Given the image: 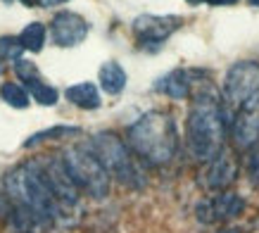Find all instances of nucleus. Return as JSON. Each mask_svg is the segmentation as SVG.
<instances>
[{
  "label": "nucleus",
  "mask_w": 259,
  "mask_h": 233,
  "mask_svg": "<svg viewBox=\"0 0 259 233\" xmlns=\"http://www.w3.org/2000/svg\"><path fill=\"white\" fill-rule=\"evenodd\" d=\"M226 116L212 93H200L186 124V148L197 162H212L224 150Z\"/></svg>",
  "instance_id": "nucleus-1"
},
{
  "label": "nucleus",
  "mask_w": 259,
  "mask_h": 233,
  "mask_svg": "<svg viewBox=\"0 0 259 233\" xmlns=\"http://www.w3.org/2000/svg\"><path fill=\"white\" fill-rule=\"evenodd\" d=\"M5 190H8L10 200L15 202V207L26 210L36 219L38 226L53 224V219L60 212V205L55 202L46 179H43V169L40 162H26L19 164L8 174L5 179Z\"/></svg>",
  "instance_id": "nucleus-2"
},
{
  "label": "nucleus",
  "mask_w": 259,
  "mask_h": 233,
  "mask_svg": "<svg viewBox=\"0 0 259 233\" xmlns=\"http://www.w3.org/2000/svg\"><path fill=\"white\" fill-rule=\"evenodd\" d=\"M128 145L150 164H169L179 150L176 122L166 112H148L128 126Z\"/></svg>",
  "instance_id": "nucleus-3"
},
{
  "label": "nucleus",
  "mask_w": 259,
  "mask_h": 233,
  "mask_svg": "<svg viewBox=\"0 0 259 233\" xmlns=\"http://www.w3.org/2000/svg\"><path fill=\"white\" fill-rule=\"evenodd\" d=\"M91 150H93V155L98 157V162L105 167V171H107L110 176H114L119 183L131 186V188H141L143 183H145L143 171L138 169V164L134 162L128 148L121 143L119 136H114V133H110V131L98 133V136H93Z\"/></svg>",
  "instance_id": "nucleus-4"
},
{
  "label": "nucleus",
  "mask_w": 259,
  "mask_h": 233,
  "mask_svg": "<svg viewBox=\"0 0 259 233\" xmlns=\"http://www.w3.org/2000/svg\"><path fill=\"white\" fill-rule=\"evenodd\" d=\"M62 164L67 174L71 176V181H74V186L79 190H86L91 198L102 200L110 193V174L98 162V157L93 155L91 148L69 145L62 152Z\"/></svg>",
  "instance_id": "nucleus-5"
},
{
  "label": "nucleus",
  "mask_w": 259,
  "mask_h": 233,
  "mask_svg": "<svg viewBox=\"0 0 259 233\" xmlns=\"http://www.w3.org/2000/svg\"><path fill=\"white\" fill-rule=\"evenodd\" d=\"M245 107H259V62L250 60L233 64L221 86L224 116H233Z\"/></svg>",
  "instance_id": "nucleus-6"
},
{
  "label": "nucleus",
  "mask_w": 259,
  "mask_h": 233,
  "mask_svg": "<svg viewBox=\"0 0 259 233\" xmlns=\"http://www.w3.org/2000/svg\"><path fill=\"white\" fill-rule=\"evenodd\" d=\"M183 19L174 15H141L134 22V33L143 46H159L176 29H181Z\"/></svg>",
  "instance_id": "nucleus-7"
},
{
  "label": "nucleus",
  "mask_w": 259,
  "mask_h": 233,
  "mask_svg": "<svg viewBox=\"0 0 259 233\" xmlns=\"http://www.w3.org/2000/svg\"><path fill=\"white\" fill-rule=\"evenodd\" d=\"M40 169H43V179L60 207H74L79 202V188L74 186L62 160H50V162L40 164Z\"/></svg>",
  "instance_id": "nucleus-8"
},
{
  "label": "nucleus",
  "mask_w": 259,
  "mask_h": 233,
  "mask_svg": "<svg viewBox=\"0 0 259 233\" xmlns=\"http://www.w3.org/2000/svg\"><path fill=\"white\" fill-rule=\"evenodd\" d=\"M50 33L60 48H74L88 36V22L76 12H60L50 22Z\"/></svg>",
  "instance_id": "nucleus-9"
},
{
  "label": "nucleus",
  "mask_w": 259,
  "mask_h": 233,
  "mask_svg": "<svg viewBox=\"0 0 259 233\" xmlns=\"http://www.w3.org/2000/svg\"><path fill=\"white\" fill-rule=\"evenodd\" d=\"M245 202L240 195L236 193H219L212 200H204L197 205V219L204 224H212V221H221V219H233L238 214H243Z\"/></svg>",
  "instance_id": "nucleus-10"
},
{
  "label": "nucleus",
  "mask_w": 259,
  "mask_h": 233,
  "mask_svg": "<svg viewBox=\"0 0 259 233\" xmlns=\"http://www.w3.org/2000/svg\"><path fill=\"white\" fill-rule=\"evenodd\" d=\"M231 129L238 148H254L259 143V107L238 109L231 116Z\"/></svg>",
  "instance_id": "nucleus-11"
},
{
  "label": "nucleus",
  "mask_w": 259,
  "mask_h": 233,
  "mask_svg": "<svg viewBox=\"0 0 259 233\" xmlns=\"http://www.w3.org/2000/svg\"><path fill=\"white\" fill-rule=\"evenodd\" d=\"M238 176V164L233 160L231 152L226 150H221L219 155L214 157L209 167H207V174H204V186L209 188V190H219L224 193Z\"/></svg>",
  "instance_id": "nucleus-12"
},
{
  "label": "nucleus",
  "mask_w": 259,
  "mask_h": 233,
  "mask_svg": "<svg viewBox=\"0 0 259 233\" xmlns=\"http://www.w3.org/2000/svg\"><path fill=\"white\" fill-rule=\"evenodd\" d=\"M193 71L188 69H174L166 76H162L157 81V91L159 93L169 95L174 100H183L190 95V86H193Z\"/></svg>",
  "instance_id": "nucleus-13"
},
{
  "label": "nucleus",
  "mask_w": 259,
  "mask_h": 233,
  "mask_svg": "<svg viewBox=\"0 0 259 233\" xmlns=\"http://www.w3.org/2000/svg\"><path fill=\"white\" fill-rule=\"evenodd\" d=\"M64 95H67V100H69L71 105H76V107H81V109L100 107V93H98V86L91 84V81L69 86Z\"/></svg>",
  "instance_id": "nucleus-14"
},
{
  "label": "nucleus",
  "mask_w": 259,
  "mask_h": 233,
  "mask_svg": "<svg viewBox=\"0 0 259 233\" xmlns=\"http://www.w3.org/2000/svg\"><path fill=\"white\" fill-rule=\"evenodd\" d=\"M100 86L105 93L117 95L126 88V71L117 62H105L100 69Z\"/></svg>",
  "instance_id": "nucleus-15"
},
{
  "label": "nucleus",
  "mask_w": 259,
  "mask_h": 233,
  "mask_svg": "<svg viewBox=\"0 0 259 233\" xmlns=\"http://www.w3.org/2000/svg\"><path fill=\"white\" fill-rule=\"evenodd\" d=\"M19 41H22L24 50H31V53H40V50H43V43H46V26H43L40 22L29 24V26H26V29L22 31Z\"/></svg>",
  "instance_id": "nucleus-16"
},
{
  "label": "nucleus",
  "mask_w": 259,
  "mask_h": 233,
  "mask_svg": "<svg viewBox=\"0 0 259 233\" xmlns=\"http://www.w3.org/2000/svg\"><path fill=\"white\" fill-rule=\"evenodd\" d=\"M0 98L8 102V105L17 107V109L29 107V93H26V88L19 86V84H12V81L3 84V88H0Z\"/></svg>",
  "instance_id": "nucleus-17"
},
{
  "label": "nucleus",
  "mask_w": 259,
  "mask_h": 233,
  "mask_svg": "<svg viewBox=\"0 0 259 233\" xmlns=\"http://www.w3.org/2000/svg\"><path fill=\"white\" fill-rule=\"evenodd\" d=\"M29 86V93L33 95V100L40 102V105H55L57 102V91L53 86L43 84L40 79H33V81H26Z\"/></svg>",
  "instance_id": "nucleus-18"
},
{
  "label": "nucleus",
  "mask_w": 259,
  "mask_h": 233,
  "mask_svg": "<svg viewBox=\"0 0 259 233\" xmlns=\"http://www.w3.org/2000/svg\"><path fill=\"white\" fill-rule=\"evenodd\" d=\"M67 136H79V129L76 126H55V129H48V131H40L36 136L26 140V148L31 145H38L43 140H55V138H67Z\"/></svg>",
  "instance_id": "nucleus-19"
},
{
  "label": "nucleus",
  "mask_w": 259,
  "mask_h": 233,
  "mask_svg": "<svg viewBox=\"0 0 259 233\" xmlns=\"http://www.w3.org/2000/svg\"><path fill=\"white\" fill-rule=\"evenodd\" d=\"M24 53V46L22 41L15 38V36H3L0 38V60H12L17 62Z\"/></svg>",
  "instance_id": "nucleus-20"
},
{
  "label": "nucleus",
  "mask_w": 259,
  "mask_h": 233,
  "mask_svg": "<svg viewBox=\"0 0 259 233\" xmlns=\"http://www.w3.org/2000/svg\"><path fill=\"white\" fill-rule=\"evenodd\" d=\"M15 71H17V76L22 79L24 84H26V81H33V79H38L36 64L26 62V60H17V62H15Z\"/></svg>",
  "instance_id": "nucleus-21"
},
{
  "label": "nucleus",
  "mask_w": 259,
  "mask_h": 233,
  "mask_svg": "<svg viewBox=\"0 0 259 233\" xmlns=\"http://www.w3.org/2000/svg\"><path fill=\"white\" fill-rule=\"evenodd\" d=\"M247 174H250L252 183L257 186V183H259V150H257V152H252L250 160H247Z\"/></svg>",
  "instance_id": "nucleus-22"
},
{
  "label": "nucleus",
  "mask_w": 259,
  "mask_h": 233,
  "mask_svg": "<svg viewBox=\"0 0 259 233\" xmlns=\"http://www.w3.org/2000/svg\"><path fill=\"white\" fill-rule=\"evenodd\" d=\"M188 3H193V5H197V3H207V5H236L240 0H188Z\"/></svg>",
  "instance_id": "nucleus-23"
},
{
  "label": "nucleus",
  "mask_w": 259,
  "mask_h": 233,
  "mask_svg": "<svg viewBox=\"0 0 259 233\" xmlns=\"http://www.w3.org/2000/svg\"><path fill=\"white\" fill-rule=\"evenodd\" d=\"M67 0H40V5H46V8H53V5H62Z\"/></svg>",
  "instance_id": "nucleus-24"
},
{
  "label": "nucleus",
  "mask_w": 259,
  "mask_h": 233,
  "mask_svg": "<svg viewBox=\"0 0 259 233\" xmlns=\"http://www.w3.org/2000/svg\"><path fill=\"white\" fill-rule=\"evenodd\" d=\"M26 8H36V5H40V0H22Z\"/></svg>",
  "instance_id": "nucleus-25"
},
{
  "label": "nucleus",
  "mask_w": 259,
  "mask_h": 233,
  "mask_svg": "<svg viewBox=\"0 0 259 233\" xmlns=\"http://www.w3.org/2000/svg\"><path fill=\"white\" fill-rule=\"evenodd\" d=\"M250 3H252V5H257V8H259V0H250Z\"/></svg>",
  "instance_id": "nucleus-26"
},
{
  "label": "nucleus",
  "mask_w": 259,
  "mask_h": 233,
  "mask_svg": "<svg viewBox=\"0 0 259 233\" xmlns=\"http://www.w3.org/2000/svg\"><path fill=\"white\" fill-rule=\"evenodd\" d=\"M3 69H5V67H3V62H0V74H3Z\"/></svg>",
  "instance_id": "nucleus-27"
},
{
  "label": "nucleus",
  "mask_w": 259,
  "mask_h": 233,
  "mask_svg": "<svg viewBox=\"0 0 259 233\" xmlns=\"http://www.w3.org/2000/svg\"><path fill=\"white\" fill-rule=\"evenodd\" d=\"M0 207H3V195H0Z\"/></svg>",
  "instance_id": "nucleus-28"
}]
</instances>
